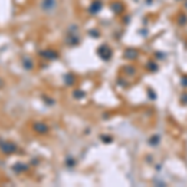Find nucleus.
Instances as JSON below:
<instances>
[{
  "mask_svg": "<svg viewBox=\"0 0 187 187\" xmlns=\"http://www.w3.org/2000/svg\"><path fill=\"white\" fill-rule=\"evenodd\" d=\"M0 150L4 153H13L16 150V146L13 142H8V141H0Z\"/></svg>",
  "mask_w": 187,
  "mask_h": 187,
  "instance_id": "1",
  "label": "nucleus"
},
{
  "mask_svg": "<svg viewBox=\"0 0 187 187\" xmlns=\"http://www.w3.org/2000/svg\"><path fill=\"white\" fill-rule=\"evenodd\" d=\"M3 85H4V82H3V80H2V79H0V87H2Z\"/></svg>",
  "mask_w": 187,
  "mask_h": 187,
  "instance_id": "7",
  "label": "nucleus"
},
{
  "mask_svg": "<svg viewBox=\"0 0 187 187\" xmlns=\"http://www.w3.org/2000/svg\"><path fill=\"white\" fill-rule=\"evenodd\" d=\"M34 129L38 131V132H41V133H44V132H46L48 131V126L46 125H44V123H35L34 125Z\"/></svg>",
  "mask_w": 187,
  "mask_h": 187,
  "instance_id": "5",
  "label": "nucleus"
},
{
  "mask_svg": "<svg viewBox=\"0 0 187 187\" xmlns=\"http://www.w3.org/2000/svg\"><path fill=\"white\" fill-rule=\"evenodd\" d=\"M41 6H43L44 10H51V9H54L55 8V0H43Z\"/></svg>",
  "mask_w": 187,
  "mask_h": 187,
  "instance_id": "2",
  "label": "nucleus"
},
{
  "mask_svg": "<svg viewBox=\"0 0 187 187\" xmlns=\"http://www.w3.org/2000/svg\"><path fill=\"white\" fill-rule=\"evenodd\" d=\"M13 170L15 172H21V171H26L28 170V165H24V163H15L13 166Z\"/></svg>",
  "mask_w": 187,
  "mask_h": 187,
  "instance_id": "3",
  "label": "nucleus"
},
{
  "mask_svg": "<svg viewBox=\"0 0 187 187\" xmlns=\"http://www.w3.org/2000/svg\"><path fill=\"white\" fill-rule=\"evenodd\" d=\"M23 65H24L25 69H31V67H33V62H31L30 59L24 57V59H23Z\"/></svg>",
  "mask_w": 187,
  "mask_h": 187,
  "instance_id": "6",
  "label": "nucleus"
},
{
  "mask_svg": "<svg viewBox=\"0 0 187 187\" xmlns=\"http://www.w3.org/2000/svg\"><path fill=\"white\" fill-rule=\"evenodd\" d=\"M41 55H43L44 57H48V59H55V57H57V54L55 53V51H53V50L43 51V53H41Z\"/></svg>",
  "mask_w": 187,
  "mask_h": 187,
  "instance_id": "4",
  "label": "nucleus"
}]
</instances>
